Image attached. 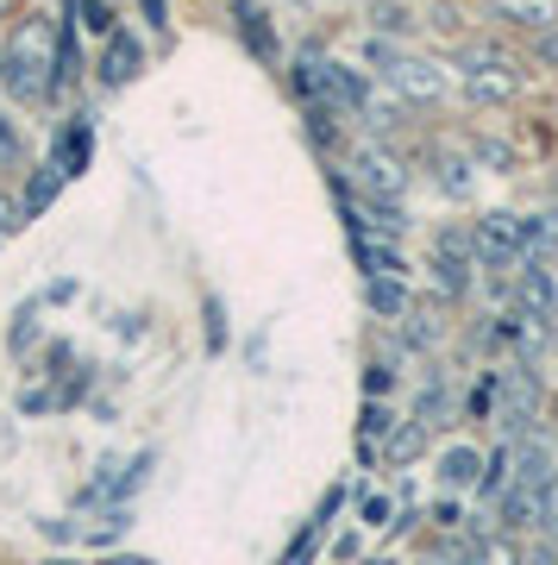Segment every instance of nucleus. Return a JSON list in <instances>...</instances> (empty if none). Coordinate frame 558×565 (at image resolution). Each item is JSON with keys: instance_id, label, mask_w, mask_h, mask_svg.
Instances as JSON below:
<instances>
[{"instance_id": "obj_10", "label": "nucleus", "mask_w": 558, "mask_h": 565, "mask_svg": "<svg viewBox=\"0 0 558 565\" xmlns=\"http://www.w3.org/2000/svg\"><path fill=\"white\" fill-rule=\"evenodd\" d=\"M233 25H239L245 51H258L264 63H282V51H277V32H270V13H264L258 0H233Z\"/></svg>"}, {"instance_id": "obj_23", "label": "nucleus", "mask_w": 558, "mask_h": 565, "mask_svg": "<svg viewBox=\"0 0 558 565\" xmlns=\"http://www.w3.org/2000/svg\"><path fill=\"white\" fill-rule=\"evenodd\" d=\"M464 565H521V553H515V541H477L464 553Z\"/></svg>"}, {"instance_id": "obj_2", "label": "nucleus", "mask_w": 558, "mask_h": 565, "mask_svg": "<svg viewBox=\"0 0 558 565\" xmlns=\"http://www.w3.org/2000/svg\"><path fill=\"white\" fill-rule=\"evenodd\" d=\"M459 70H464V95L477 107H502V102L521 95V70H515V57H508V44H490V39L464 44Z\"/></svg>"}, {"instance_id": "obj_28", "label": "nucleus", "mask_w": 558, "mask_h": 565, "mask_svg": "<svg viewBox=\"0 0 558 565\" xmlns=\"http://www.w3.org/2000/svg\"><path fill=\"white\" fill-rule=\"evenodd\" d=\"M219 345H226V308L207 302V352H219Z\"/></svg>"}, {"instance_id": "obj_22", "label": "nucleus", "mask_w": 558, "mask_h": 565, "mask_svg": "<svg viewBox=\"0 0 558 565\" xmlns=\"http://www.w3.org/2000/svg\"><path fill=\"white\" fill-rule=\"evenodd\" d=\"M415 452H427V422H408V427L389 434V459H396V465H408Z\"/></svg>"}, {"instance_id": "obj_5", "label": "nucleus", "mask_w": 558, "mask_h": 565, "mask_svg": "<svg viewBox=\"0 0 558 565\" xmlns=\"http://www.w3.org/2000/svg\"><path fill=\"white\" fill-rule=\"evenodd\" d=\"M471 239H477L483 270H521V258H527V221L521 214H483V221H471Z\"/></svg>"}, {"instance_id": "obj_24", "label": "nucleus", "mask_w": 558, "mask_h": 565, "mask_svg": "<svg viewBox=\"0 0 558 565\" xmlns=\"http://www.w3.org/2000/svg\"><path fill=\"white\" fill-rule=\"evenodd\" d=\"M20 226H25V207H20V195H7V182H0V239L20 233Z\"/></svg>"}, {"instance_id": "obj_4", "label": "nucleus", "mask_w": 558, "mask_h": 565, "mask_svg": "<svg viewBox=\"0 0 558 565\" xmlns=\"http://www.w3.org/2000/svg\"><path fill=\"white\" fill-rule=\"evenodd\" d=\"M345 177H352L358 195H389V202L408 195V163H401L383 139H358V145H352V170H345Z\"/></svg>"}, {"instance_id": "obj_27", "label": "nucleus", "mask_w": 558, "mask_h": 565, "mask_svg": "<svg viewBox=\"0 0 558 565\" xmlns=\"http://www.w3.org/2000/svg\"><path fill=\"white\" fill-rule=\"evenodd\" d=\"M358 427H364V434H389V408H383V396H371V403H364Z\"/></svg>"}, {"instance_id": "obj_34", "label": "nucleus", "mask_w": 558, "mask_h": 565, "mask_svg": "<svg viewBox=\"0 0 558 565\" xmlns=\"http://www.w3.org/2000/svg\"><path fill=\"white\" fill-rule=\"evenodd\" d=\"M7 7H13V0H0V20H7Z\"/></svg>"}, {"instance_id": "obj_3", "label": "nucleus", "mask_w": 558, "mask_h": 565, "mask_svg": "<svg viewBox=\"0 0 558 565\" xmlns=\"http://www.w3.org/2000/svg\"><path fill=\"white\" fill-rule=\"evenodd\" d=\"M383 82H389V95H396L401 107H439L446 95H452L446 70H439V63H427V57H408V51H389Z\"/></svg>"}, {"instance_id": "obj_14", "label": "nucleus", "mask_w": 558, "mask_h": 565, "mask_svg": "<svg viewBox=\"0 0 558 565\" xmlns=\"http://www.w3.org/2000/svg\"><path fill=\"white\" fill-rule=\"evenodd\" d=\"M352 258L364 277H408V258L396 252V239H352Z\"/></svg>"}, {"instance_id": "obj_8", "label": "nucleus", "mask_w": 558, "mask_h": 565, "mask_svg": "<svg viewBox=\"0 0 558 565\" xmlns=\"http://www.w3.org/2000/svg\"><path fill=\"white\" fill-rule=\"evenodd\" d=\"M508 308H521L534 327H558V282L546 264H521V277L508 282Z\"/></svg>"}, {"instance_id": "obj_29", "label": "nucleus", "mask_w": 558, "mask_h": 565, "mask_svg": "<svg viewBox=\"0 0 558 565\" xmlns=\"http://www.w3.org/2000/svg\"><path fill=\"white\" fill-rule=\"evenodd\" d=\"M389 384H396V371H389V364H371V377H364V390H371V396H389Z\"/></svg>"}, {"instance_id": "obj_26", "label": "nucleus", "mask_w": 558, "mask_h": 565, "mask_svg": "<svg viewBox=\"0 0 558 565\" xmlns=\"http://www.w3.org/2000/svg\"><path fill=\"white\" fill-rule=\"evenodd\" d=\"M539 527H546V534L558 541V478H552L546 490H539Z\"/></svg>"}, {"instance_id": "obj_9", "label": "nucleus", "mask_w": 558, "mask_h": 565, "mask_svg": "<svg viewBox=\"0 0 558 565\" xmlns=\"http://www.w3.org/2000/svg\"><path fill=\"white\" fill-rule=\"evenodd\" d=\"M144 70V44L132 39V32H107V39H100V63H95V82L100 88H126V82L139 76Z\"/></svg>"}, {"instance_id": "obj_15", "label": "nucleus", "mask_w": 558, "mask_h": 565, "mask_svg": "<svg viewBox=\"0 0 558 565\" xmlns=\"http://www.w3.org/2000/svg\"><path fill=\"white\" fill-rule=\"evenodd\" d=\"M477 478H483L477 446H446V452H439V484L446 490H471Z\"/></svg>"}, {"instance_id": "obj_33", "label": "nucleus", "mask_w": 558, "mask_h": 565, "mask_svg": "<svg viewBox=\"0 0 558 565\" xmlns=\"http://www.w3.org/2000/svg\"><path fill=\"white\" fill-rule=\"evenodd\" d=\"M107 565H151V559H107Z\"/></svg>"}, {"instance_id": "obj_7", "label": "nucleus", "mask_w": 558, "mask_h": 565, "mask_svg": "<svg viewBox=\"0 0 558 565\" xmlns=\"http://www.w3.org/2000/svg\"><path fill=\"white\" fill-rule=\"evenodd\" d=\"M490 384H496V396H502V427H508V434L534 427V415H539V377H534V364L515 359L508 371H496Z\"/></svg>"}, {"instance_id": "obj_31", "label": "nucleus", "mask_w": 558, "mask_h": 565, "mask_svg": "<svg viewBox=\"0 0 558 565\" xmlns=\"http://www.w3.org/2000/svg\"><path fill=\"white\" fill-rule=\"evenodd\" d=\"M477 158H483V163H515V151H508V145H490V139H483V145H477Z\"/></svg>"}, {"instance_id": "obj_25", "label": "nucleus", "mask_w": 558, "mask_h": 565, "mask_svg": "<svg viewBox=\"0 0 558 565\" xmlns=\"http://www.w3.org/2000/svg\"><path fill=\"white\" fill-rule=\"evenodd\" d=\"M534 63H539V70H558V25L534 32Z\"/></svg>"}, {"instance_id": "obj_11", "label": "nucleus", "mask_w": 558, "mask_h": 565, "mask_svg": "<svg viewBox=\"0 0 558 565\" xmlns=\"http://www.w3.org/2000/svg\"><path fill=\"white\" fill-rule=\"evenodd\" d=\"M496 25H521V32H546L558 25V0H490Z\"/></svg>"}, {"instance_id": "obj_30", "label": "nucleus", "mask_w": 558, "mask_h": 565, "mask_svg": "<svg viewBox=\"0 0 558 565\" xmlns=\"http://www.w3.org/2000/svg\"><path fill=\"white\" fill-rule=\"evenodd\" d=\"M314 541H320V527H308V534L296 541V553H289V565H308V559H314Z\"/></svg>"}, {"instance_id": "obj_17", "label": "nucleus", "mask_w": 558, "mask_h": 565, "mask_svg": "<svg viewBox=\"0 0 558 565\" xmlns=\"http://www.w3.org/2000/svg\"><path fill=\"white\" fill-rule=\"evenodd\" d=\"M496 515L508 522V534H515V527H527V522H539V490H527V484H515V478H508V490H496Z\"/></svg>"}, {"instance_id": "obj_36", "label": "nucleus", "mask_w": 558, "mask_h": 565, "mask_svg": "<svg viewBox=\"0 0 558 565\" xmlns=\"http://www.w3.org/2000/svg\"><path fill=\"white\" fill-rule=\"evenodd\" d=\"M296 7H308V0H296Z\"/></svg>"}, {"instance_id": "obj_20", "label": "nucleus", "mask_w": 558, "mask_h": 565, "mask_svg": "<svg viewBox=\"0 0 558 565\" xmlns=\"http://www.w3.org/2000/svg\"><path fill=\"white\" fill-rule=\"evenodd\" d=\"M69 20H76V32H95V39L120 32V13L107 0H69Z\"/></svg>"}, {"instance_id": "obj_18", "label": "nucleus", "mask_w": 558, "mask_h": 565, "mask_svg": "<svg viewBox=\"0 0 558 565\" xmlns=\"http://www.w3.org/2000/svg\"><path fill=\"white\" fill-rule=\"evenodd\" d=\"M471 170H477V163L464 158V151H433V182L446 189V195H459V202L471 195V182H477Z\"/></svg>"}, {"instance_id": "obj_1", "label": "nucleus", "mask_w": 558, "mask_h": 565, "mask_svg": "<svg viewBox=\"0 0 558 565\" xmlns=\"http://www.w3.org/2000/svg\"><path fill=\"white\" fill-rule=\"evenodd\" d=\"M0 88L25 107H44L57 95V20L51 13H25L7 44H0Z\"/></svg>"}, {"instance_id": "obj_6", "label": "nucleus", "mask_w": 558, "mask_h": 565, "mask_svg": "<svg viewBox=\"0 0 558 565\" xmlns=\"http://www.w3.org/2000/svg\"><path fill=\"white\" fill-rule=\"evenodd\" d=\"M508 478L527 490H546L558 478V440L552 434H539V427H521L515 446H508Z\"/></svg>"}, {"instance_id": "obj_12", "label": "nucleus", "mask_w": 558, "mask_h": 565, "mask_svg": "<svg viewBox=\"0 0 558 565\" xmlns=\"http://www.w3.org/2000/svg\"><path fill=\"white\" fill-rule=\"evenodd\" d=\"M88 151H95V139H88V120H69L57 132V145H51V163H57L63 177H82V170H88Z\"/></svg>"}, {"instance_id": "obj_19", "label": "nucleus", "mask_w": 558, "mask_h": 565, "mask_svg": "<svg viewBox=\"0 0 558 565\" xmlns=\"http://www.w3.org/2000/svg\"><path fill=\"white\" fill-rule=\"evenodd\" d=\"M427 270H433L439 296L452 302V296H471V270H477V258H439V252H433V264H427Z\"/></svg>"}, {"instance_id": "obj_13", "label": "nucleus", "mask_w": 558, "mask_h": 565, "mask_svg": "<svg viewBox=\"0 0 558 565\" xmlns=\"http://www.w3.org/2000/svg\"><path fill=\"white\" fill-rule=\"evenodd\" d=\"M408 277H364V308L371 315H383V321H401L408 315Z\"/></svg>"}, {"instance_id": "obj_35", "label": "nucleus", "mask_w": 558, "mask_h": 565, "mask_svg": "<svg viewBox=\"0 0 558 565\" xmlns=\"http://www.w3.org/2000/svg\"><path fill=\"white\" fill-rule=\"evenodd\" d=\"M51 565H76V559H51Z\"/></svg>"}, {"instance_id": "obj_32", "label": "nucleus", "mask_w": 558, "mask_h": 565, "mask_svg": "<svg viewBox=\"0 0 558 565\" xmlns=\"http://www.w3.org/2000/svg\"><path fill=\"white\" fill-rule=\"evenodd\" d=\"M139 7H144V20L151 25H163V0H139Z\"/></svg>"}, {"instance_id": "obj_16", "label": "nucleus", "mask_w": 558, "mask_h": 565, "mask_svg": "<svg viewBox=\"0 0 558 565\" xmlns=\"http://www.w3.org/2000/svg\"><path fill=\"white\" fill-rule=\"evenodd\" d=\"M63 182H69V177H63L57 163H44V170H32V177H25V195H20V207H25V221H39L44 207L57 202V195H63Z\"/></svg>"}, {"instance_id": "obj_21", "label": "nucleus", "mask_w": 558, "mask_h": 565, "mask_svg": "<svg viewBox=\"0 0 558 565\" xmlns=\"http://www.w3.org/2000/svg\"><path fill=\"white\" fill-rule=\"evenodd\" d=\"M25 170V132H20V120L0 107V177H20Z\"/></svg>"}]
</instances>
